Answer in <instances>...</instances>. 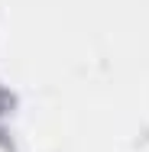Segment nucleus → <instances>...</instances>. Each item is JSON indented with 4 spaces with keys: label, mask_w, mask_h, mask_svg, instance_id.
I'll return each instance as SVG.
<instances>
[]
</instances>
